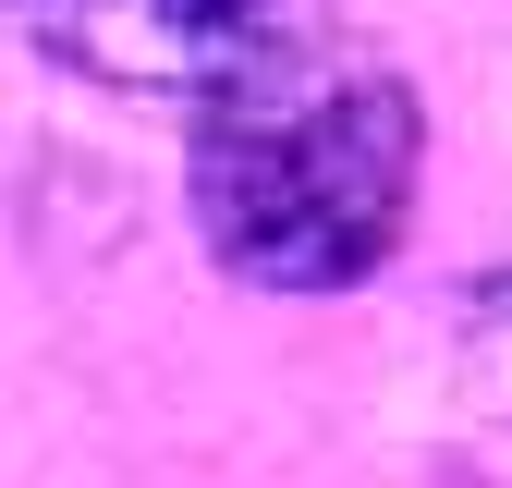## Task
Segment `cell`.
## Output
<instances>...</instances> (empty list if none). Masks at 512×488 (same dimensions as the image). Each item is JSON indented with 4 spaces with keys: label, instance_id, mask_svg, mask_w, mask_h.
Wrapping results in <instances>:
<instances>
[{
    "label": "cell",
    "instance_id": "obj_1",
    "mask_svg": "<svg viewBox=\"0 0 512 488\" xmlns=\"http://www.w3.org/2000/svg\"><path fill=\"white\" fill-rule=\"evenodd\" d=\"M427 159L415 86L378 61L342 13L281 0L244 74L196 98V147H183V196H196L208 257L256 293H342L403 244Z\"/></svg>",
    "mask_w": 512,
    "mask_h": 488
},
{
    "label": "cell",
    "instance_id": "obj_2",
    "mask_svg": "<svg viewBox=\"0 0 512 488\" xmlns=\"http://www.w3.org/2000/svg\"><path fill=\"white\" fill-rule=\"evenodd\" d=\"M13 25L74 61L98 86H147V98H208L244 74L256 37L281 25V0H13Z\"/></svg>",
    "mask_w": 512,
    "mask_h": 488
},
{
    "label": "cell",
    "instance_id": "obj_3",
    "mask_svg": "<svg viewBox=\"0 0 512 488\" xmlns=\"http://www.w3.org/2000/svg\"><path fill=\"white\" fill-rule=\"evenodd\" d=\"M464 391H476V415H500L512 427V269H488L476 293H464Z\"/></svg>",
    "mask_w": 512,
    "mask_h": 488
}]
</instances>
